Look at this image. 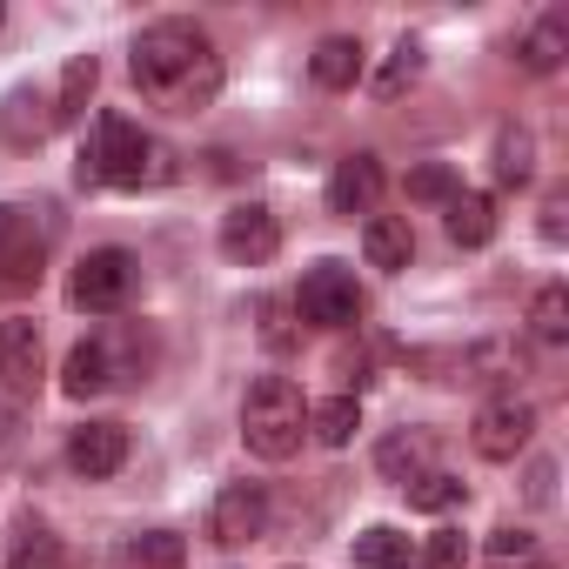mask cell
Instances as JSON below:
<instances>
[{"instance_id": "cell-1", "label": "cell", "mask_w": 569, "mask_h": 569, "mask_svg": "<svg viewBox=\"0 0 569 569\" xmlns=\"http://www.w3.org/2000/svg\"><path fill=\"white\" fill-rule=\"evenodd\" d=\"M128 74L168 114H201L221 94V54L194 21H148L128 48Z\"/></svg>"}, {"instance_id": "cell-2", "label": "cell", "mask_w": 569, "mask_h": 569, "mask_svg": "<svg viewBox=\"0 0 569 569\" xmlns=\"http://www.w3.org/2000/svg\"><path fill=\"white\" fill-rule=\"evenodd\" d=\"M168 148H154L128 114H101L94 121V141L81 148V168L74 181L81 188H148V181H168Z\"/></svg>"}, {"instance_id": "cell-3", "label": "cell", "mask_w": 569, "mask_h": 569, "mask_svg": "<svg viewBox=\"0 0 569 569\" xmlns=\"http://www.w3.org/2000/svg\"><path fill=\"white\" fill-rule=\"evenodd\" d=\"M302 436H309V402H302V389H296L289 376H261V382L248 389V402H241V442H248V456L289 462V456L302 449Z\"/></svg>"}, {"instance_id": "cell-4", "label": "cell", "mask_w": 569, "mask_h": 569, "mask_svg": "<svg viewBox=\"0 0 569 569\" xmlns=\"http://www.w3.org/2000/svg\"><path fill=\"white\" fill-rule=\"evenodd\" d=\"M134 281H141V261H134L128 248H88V254L74 261L68 296H74V309H88V316H114V309L134 296Z\"/></svg>"}, {"instance_id": "cell-5", "label": "cell", "mask_w": 569, "mask_h": 569, "mask_svg": "<svg viewBox=\"0 0 569 569\" xmlns=\"http://www.w3.org/2000/svg\"><path fill=\"white\" fill-rule=\"evenodd\" d=\"M296 309L316 329H356L362 322V289H356V274L342 261H316L302 274V289H296Z\"/></svg>"}, {"instance_id": "cell-6", "label": "cell", "mask_w": 569, "mask_h": 569, "mask_svg": "<svg viewBox=\"0 0 569 569\" xmlns=\"http://www.w3.org/2000/svg\"><path fill=\"white\" fill-rule=\"evenodd\" d=\"M469 442H476L482 462H516V456L536 442V402H522V396H496V402H482Z\"/></svg>"}, {"instance_id": "cell-7", "label": "cell", "mask_w": 569, "mask_h": 569, "mask_svg": "<svg viewBox=\"0 0 569 569\" xmlns=\"http://www.w3.org/2000/svg\"><path fill=\"white\" fill-rule=\"evenodd\" d=\"M221 254L228 261H241V268H261V261H274V248H281V221H274V208H261V201H241V208H228L221 214Z\"/></svg>"}, {"instance_id": "cell-8", "label": "cell", "mask_w": 569, "mask_h": 569, "mask_svg": "<svg viewBox=\"0 0 569 569\" xmlns=\"http://www.w3.org/2000/svg\"><path fill=\"white\" fill-rule=\"evenodd\" d=\"M261 529H268V489H261V482H228V489L214 496L208 536L228 542V549H241V542H254Z\"/></svg>"}, {"instance_id": "cell-9", "label": "cell", "mask_w": 569, "mask_h": 569, "mask_svg": "<svg viewBox=\"0 0 569 569\" xmlns=\"http://www.w3.org/2000/svg\"><path fill=\"white\" fill-rule=\"evenodd\" d=\"M121 462H128V429L121 422H81L68 436V469L74 476L108 482V476H121Z\"/></svg>"}, {"instance_id": "cell-10", "label": "cell", "mask_w": 569, "mask_h": 569, "mask_svg": "<svg viewBox=\"0 0 569 569\" xmlns=\"http://www.w3.org/2000/svg\"><path fill=\"white\" fill-rule=\"evenodd\" d=\"M41 362H48L41 322H28V316H8V322H0V382H8L14 396H34Z\"/></svg>"}, {"instance_id": "cell-11", "label": "cell", "mask_w": 569, "mask_h": 569, "mask_svg": "<svg viewBox=\"0 0 569 569\" xmlns=\"http://www.w3.org/2000/svg\"><path fill=\"white\" fill-rule=\"evenodd\" d=\"M48 234H54V221H21V234L0 248V296H28V289H41V261H48Z\"/></svg>"}, {"instance_id": "cell-12", "label": "cell", "mask_w": 569, "mask_h": 569, "mask_svg": "<svg viewBox=\"0 0 569 569\" xmlns=\"http://www.w3.org/2000/svg\"><path fill=\"white\" fill-rule=\"evenodd\" d=\"M382 161L376 154H349V161H336V174H329V208L336 214H376V201H382Z\"/></svg>"}, {"instance_id": "cell-13", "label": "cell", "mask_w": 569, "mask_h": 569, "mask_svg": "<svg viewBox=\"0 0 569 569\" xmlns=\"http://www.w3.org/2000/svg\"><path fill=\"white\" fill-rule=\"evenodd\" d=\"M376 469H382V482L409 489L416 476L436 469V436H429V429H389V436L376 442Z\"/></svg>"}, {"instance_id": "cell-14", "label": "cell", "mask_w": 569, "mask_h": 569, "mask_svg": "<svg viewBox=\"0 0 569 569\" xmlns=\"http://www.w3.org/2000/svg\"><path fill=\"white\" fill-rule=\"evenodd\" d=\"M0 134H8L14 148H41L54 134V94L41 88H14L8 101H0Z\"/></svg>"}, {"instance_id": "cell-15", "label": "cell", "mask_w": 569, "mask_h": 569, "mask_svg": "<svg viewBox=\"0 0 569 569\" xmlns=\"http://www.w3.org/2000/svg\"><path fill=\"white\" fill-rule=\"evenodd\" d=\"M101 389H114V349H108L101 336H88V342H74L68 362H61V396L88 402V396H101Z\"/></svg>"}, {"instance_id": "cell-16", "label": "cell", "mask_w": 569, "mask_h": 569, "mask_svg": "<svg viewBox=\"0 0 569 569\" xmlns=\"http://www.w3.org/2000/svg\"><path fill=\"white\" fill-rule=\"evenodd\" d=\"M362 68H369V54H362V41H356V34H329V41L309 54V74H316V88H329V94L356 88V81H362Z\"/></svg>"}, {"instance_id": "cell-17", "label": "cell", "mask_w": 569, "mask_h": 569, "mask_svg": "<svg viewBox=\"0 0 569 569\" xmlns=\"http://www.w3.org/2000/svg\"><path fill=\"white\" fill-rule=\"evenodd\" d=\"M362 254H369V268L402 274V268H409V254H416L409 221H402V214H369V221H362Z\"/></svg>"}, {"instance_id": "cell-18", "label": "cell", "mask_w": 569, "mask_h": 569, "mask_svg": "<svg viewBox=\"0 0 569 569\" xmlns=\"http://www.w3.org/2000/svg\"><path fill=\"white\" fill-rule=\"evenodd\" d=\"M94 88H101V61H94V54H74V61L61 68L54 128H81V121H88V101H94Z\"/></svg>"}, {"instance_id": "cell-19", "label": "cell", "mask_w": 569, "mask_h": 569, "mask_svg": "<svg viewBox=\"0 0 569 569\" xmlns=\"http://www.w3.org/2000/svg\"><path fill=\"white\" fill-rule=\"evenodd\" d=\"M516 61H522L529 74H556V68L569 61V21H562V14H542V21L516 41Z\"/></svg>"}, {"instance_id": "cell-20", "label": "cell", "mask_w": 569, "mask_h": 569, "mask_svg": "<svg viewBox=\"0 0 569 569\" xmlns=\"http://www.w3.org/2000/svg\"><path fill=\"white\" fill-rule=\"evenodd\" d=\"M442 214H449V241L456 248H482L496 234V201L476 194V188H456V201H442Z\"/></svg>"}, {"instance_id": "cell-21", "label": "cell", "mask_w": 569, "mask_h": 569, "mask_svg": "<svg viewBox=\"0 0 569 569\" xmlns=\"http://www.w3.org/2000/svg\"><path fill=\"white\" fill-rule=\"evenodd\" d=\"M309 429H316V442H329V449H349V442H356V429H362V402H356V396L309 402Z\"/></svg>"}, {"instance_id": "cell-22", "label": "cell", "mask_w": 569, "mask_h": 569, "mask_svg": "<svg viewBox=\"0 0 569 569\" xmlns=\"http://www.w3.org/2000/svg\"><path fill=\"white\" fill-rule=\"evenodd\" d=\"M422 68H429V54H422V41H409V34H402V41L389 48V61L376 68V81H369V88H376L382 101H396L402 88H416V81H422Z\"/></svg>"}, {"instance_id": "cell-23", "label": "cell", "mask_w": 569, "mask_h": 569, "mask_svg": "<svg viewBox=\"0 0 569 569\" xmlns=\"http://www.w3.org/2000/svg\"><path fill=\"white\" fill-rule=\"evenodd\" d=\"M54 562H61L54 529L34 522V516H21V522H14V542H8V569H54Z\"/></svg>"}, {"instance_id": "cell-24", "label": "cell", "mask_w": 569, "mask_h": 569, "mask_svg": "<svg viewBox=\"0 0 569 569\" xmlns=\"http://www.w3.org/2000/svg\"><path fill=\"white\" fill-rule=\"evenodd\" d=\"M529 174H536V134L529 128H502L496 134V181L502 188H529Z\"/></svg>"}, {"instance_id": "cell-25", "label": "cell", "mask_w": 569, "mask_h": 569, "mask_svg": "<svg viewBox=\"0 0 569 569\" xmlns=\"http://www.w3.org/2000/svg\"><path fill=\"white\" fill-rule=\"evenodd\" d=\"M529 336L536 342H569V289L562 281H549V289H536V302H529Z\"/></svg>"}, {"instance_id": "cell-26", "label": "cell", "mask_w": 569, "mask_h": 569, "mask_svg": "<svg viewBox=\"0 0 569 569\" xmlns=\"http://www.w3.org/2000/svg\"><path fill=\"white\" fill-rule=\"evenodd\" d=\"M356 562H362V569H402V562H409V536L389 529V522H376V529L356 536Z\"/></svg>"}, {"instance_id": "cell-27", "label": "cell", "mask_w": 569, "mask_h": 569, "mask_svg": "<svg viewBox=\"0 0 569 569\" xmlns=\"http://www.w3.org/2000/svg\"><path fill=\"white\" fill-rule=\"evenodd\" d=\"M188 562V542L174 529H148L128 542V569H181Z\"/></svg>"}, {"instance_id": "cell-28", "label": "cell", "mask_w": 569, "mask_h": 569, "mask_svg": "<svg viewBox=\"0 0 569 569\" xmlns=\"http://www.w3.org/2000/svg\"><path fill=\"white\" fill-rule=\"evenodd\" d=\"M462 496H469V482H462V476H442V469H429V476H416V482H409V509H429V516L456 509Z\"/></svg>"}, {"instance_id": "cell-29", "label": "cell", "mask_w": 569, "mask_h": 569, "mask_svg": "<svg viewBox=\"0 0 569 569\" xmlns=\"http://www.w3.org/2000/svg\"><path fill=\"white\" fill-rule=\"evenodd\" d=\"M402 188H409V201L442 208V201H456V188H462V181H456V168H449V161H422V168H409V181H402Z\"/></svg>"}, {"instance_id": "cell-30", "label": "cell", "mask_w": 569, "mask_h": 569, "mask_svg": "<svg viewBox=\"0 0 569 569\" xmlns=\"http://www.w3.org/2000/svg\"><path fill=\"white\" fill-rule=\"evenodd\" d=\"M422 562H429V569H462V536H456V529H436L429 549H422Z\"/></svg>"}, {"instance_id": "cell-31", "label": "cell", "mask_w": 569, "mask_h": 569, "mask_svg": "<svg viewBox=\"0 0 569 569\" xmlns=\"http://www.w3.org/2000/svg\"><path fill=\"white\" fill-rule=\"evenodd\" d=\"M522 489H529V502H536V509H549V502H556V462H549V456H536Z\"/></svg>"}, {"instance_id": "cell-32", "label": "cell", "mask_w": 569, "mask_h": 569, "mask_svg": "<svg viewBox=\"0 0 569 569\" xmlns=\"http://www.w3.org/2000/svg\"><path fill=\"white\" fill-rule=\"evenodd\" d=\"M489 556H536V536L529 529H496L489 536Z\"/></svg>"}, {"instance_id": "cell-33", "label": "cell", "mask_w": 569, "mask_h": 569, "mask_svg": "<svg viewBox=\"0 0 569 569\" xmlns=\"http://www.w3.org/2000/svg\"><path fill=\"white\" fill-rule=\"evenodd\" d=\"M562 214H569V194H549V201H542V241H562V234H569Z\"/></svg>"}, {"instance_id": "cell-34", "label": "cell", "mask_w": 569, "mask_h": 569, "mask_svg": "<svg viewBox=\"0 0 569 569\" xmlns=\"http://www.w3.org/2000/svg\"><path fill=\"white\" fill-rule=\"evenodd\" d=\"M21 221H28V208H8V201H0V248L21 234Z\"/></svg>"}, {"instance_id": "cell-35", "label": "cell", "mask_w": 569, "mask_h": 569, "mask_svg": "<svg viewBox=\"0 0 569 569\" xmlns=\"http://www.w3.org/2000/svg\"><path fill=\"white\" fill-rule=\"evenodd\" d=\"M261 336H268V349H289V329H281V302H268V329H261Z\"/></svg>"}, {"instance_id": "cell-36", "label": "cell", "mask_w": 569, "mask_h": 569, "mask_svg": "<svg viewBox=\"0 0 569 569\" xmlns=\"http://www.w3.org/2000/svg\"><path fill=\"white\" fill-rule=\"evenodd\" d=\"M0 28H8V8H0Z\"/></svg>"}]
</instances>
